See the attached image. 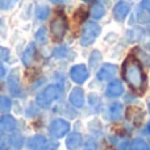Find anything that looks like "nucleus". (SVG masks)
<instances>
[{
	"instance_id": "nucleus-1",
	"label": "nucleus",
	"mask_w": 150,
	"mask_h": 150,
	"mask_svg": "<svg viewBox=\"0 0 150 150\" xmlns=\"http://www.w3.org/2000/svg\"><path fill=\"white\" fill-rule=\"evenodd\" d=\"M122 75L130 88L134 91H141L145 84V74L142 66L136 58L128 57L122 66Z\"/></svg>"
},
{
	"instance_id": "nucleus-2",
	"label": "nucleus",
	"mask_w": 150,
	"mask_h": 150,
	"mask_svg": "<svg viewBox=\"0 0 150 150\" xmlns=\"http://www.w3.org/2000/svg\"><path fill=\"white\" fill-rule=\"evenodd\" d=\"M100 33H101V28L98 23H95V21L86 23V25L83 26L82 36H80V45L84 47L92 45L96 41V38L100 36Z\"/></svg>"
},
{
	"instance_id": "nucleus-3",
	"label": "nucleus",
	"mask_w": 150,
	"mask_h": 150,
	"mask_svg": "<svg viewBox=\"0 0 150 150\" xmlns=\"http://www.w3.org/2000/svg\"><path fill=\"white\" fill-rule=\"evenodd\" d=\"M61 92H62V90H61L59 86L52 84V86H49V87H46L38 95L37 103L41 107H46V105H49V104H52L54 100H57V99L59 98Z\"/></svg>"
},
{
	"instance_id": "nucleus-4",
	"label": "nucleus",
	"mask_w": 150,
	"mask_h": 150,
	"mask_svg": "<svg viewBox=\"0 0 150 150\" xmlns=\"http://www.w3.org/2000/svg\"><path fill=\"white\" fill-rule=\"evenodd\" d=\"M66 30H67V21H66L65 16L58 15L53 18L52 24H50V32L52 36L55 41H61L65 37Z\"/></svg>"
},
{
	"instance_id": "nucleus-5",
	"label": "nucleus",
	"mask_w": 150,
	"mask_h": 150,
	"mask_svg": "<svg viewBox=\"0 0 150 150\" xmlns=\"http://www.w3.org/2000/svg\"><path fill=\"white\" fill-rule=\"evenodd\" d=\"M49 130H50V133H52V136H54V137H57V138H61L67 134V132L70 130V124H69L66 120L58 119V120H54V121L50 124Z\"/></svg>"
},
{
	"instance_id": "nucleus-6",
	"label": "nucleus",
	"mask_w": 150,
	"mask_h": 150,
	"mask_svg": "<svg viewBox=\"0 0 150 150\" xmlns=\"http://www.w3.org/2000/svg\"><path fill=\"white\" fill-rule=\"evenodd\" d=\"M70 78L73 79V82L82 84L86 80L88 79V70L86 67V65H75L73 66V69L70 70Z\"/></svg>"
},
{
	"instance_id": "nucleus-7",
	"label": "nucleus",
	"mask_w": 150,
	"mask_h": 150,
	"mask_svg": "<svg viewBox=\"0 0 150 150\" xmlns=\"http://www.w3.org/2000/svg\"><path fill=\"white\" fill-rule=\"evenodd\" d=\"M130 12V4L125 0H120L113 7V17L117 21H124Z\"/></svg>"
},
{
	"instance_id": "nucleus-8",
	"label": "nucleus",
	"mask_w": 150,
	"mask_h": 150,
	"mask_svg": "<svg viewBox=\"0 0 150 150\" xmlns=\"http://www.w3.org/2000/svg\"><path fill=\"white\" fill-rule=\"evenodd\" d=\"M116 74H117L116 66L112 65V63H104L100 70L98 71L96 76H98V79L100 80V82H107V80L113 79V78L116 76Z\"/></svg>"
},
{
	"instance_id": "nucleus-9",
	"label": "nucleus",
	"mask_w": 150,
	"mask_h": 150,
	"mask_svg": "<svg viewBox=\"0 0 150 150\" xmlns=\"http://www.w3.org/2000/svg\"><path fill=\"white\" fill-rule=\"evenodd\" d=\"M69 100L76 108H82L84 105V92L80 87H75L69 95Z\"/></svg>"
},
{
	"instance_id": "nucleus-10",
	"label": "nucleus",
	"mask_w": 150,
	"mask_h": 150,
	"mask_svg": "<svg viewBox=\"0 0 150 150\" xmlns=\"http://www.w3.org/2000/svg\"><path fill=\"white\" fill-rule=\"evenodd\" d=\"M107 95L109 98H119L120 95L124 93V86L120 80H112L108 86H107Z\"/></svg>"
},
{
	"instance_id": "nucleus-11",
	"label": "nucleus",
	"mask_w": 150,
	"mask_h": 150,
	"mask_svg": "<svg viewBox=\"0 0 150 150\" xmlns=\"http://www.w3.org/2000/svg\"><path fill=\"white\" fill-rule=\"evenodd\" d=\"M8 87L13 96H17L20 93V82H18V70H13L8 78Z\"/></svg>"
},
{
	"instance_id": "nucleus-12",
	"label": "nucleus",
	"mask_w": 150,
	"mask_h": 150,
	"mask_svg": "<svg viewBox=\"0 0 150 150\" xmlns=\"http://www.w3.org/2000/svg\"><path fill=\"white\" fill-rule=\"evenodd\" d=\"M109 117L113 121L122 119V115H124V105H122L120 101H113V103L109 105Z\"/></svg>"
},
{
	"instance_id": "nucleus-13",
	"label": "nucleus",
	"mask_w": 150,
	"mask_h": 150,
	"mask_svg": "<svg viewBox=\"0 0 150 150\" xmlns=\"http://www.w3.org/2000/svg\"><path fill=\"white\" fill-rule=\"evenodd\" d=\"M16 129V120L12 116H3L0 119V133H9Z\"/></svg>"
},
{
	"instance_id": "nucleus-14",
	"label": "nucleus",
	"mask_w": 150,
	"mask_h": 150,
	"mask_svg": "<svg viewBox=\"0 0 150 150\" xmlns=\"http://www.w3.org/2000/svg\"><path fill=\"white\" fill-rule=\"evenodd\" d=\"M29 148L32 150H46L47 149V141L44 136H34L29 140Z\"/></svg>"
},
{
	"instance_id": "nucleus-15",
	"label": "nucleus",
	"mask_w": 150,
	"mask_h": 150,
	"mask_svg": "<svg viewBox=\"0 0 150 150\" xmlns=\"http://www.w3.org/2000/svg\"><path fill=\"white\" fill-rule=\"evenodd\" d=\"M82 145V134L80 133H71L66 140V146L69 150H75Z\"/></svg>"
},
{
	"instance_id": "nucleus-16",
	"label": "nucleus",
	"mask_w": 150,
	"mask_h": 150,
	"mask_svg": "<svg viewBox=\"0 0 150 150\" xmlns=\"http://www.w3.org/2000/svg\"><path fill=\"white\" fill-rule=\"evenodd\" d=\"M90 15L95 20H100V18H103L105 16V8H104V5L101 3H95L90 9Z\"/></svg>"
},
{
	"instance_id": "nucleus-17",
	"label": "nucleus",
	"mask_w": 150,
	"mask_h": 150,
	"mask_svg": "<svg viewBox=\"0 0 150 150\" xmlns=\"http://www.w3.org/2000/svg\"><path fill=\"white\" fill-rule=\"evenodd\" d=\"M34 53H36V46H34V44H30L28 47H26V50L23 54L24 65H30L32 61H33V58H34Z\"/></svg>"
},
{
	"instance_id": "nucleus-18",
	"label": "nucleus",
	"mask_w": 150,
	"mask_h": 150,
	"mask_svg": "<svg viewBox=\"0 0 150 150\" xmlns=\"http://www.w3.org/2000/svg\"><path fill=\"white\" fill-rule=\"evenodd\" d=\"M132 150H150V148L144 138H134L132 142Z\"/></svg>"
},
{
	"instance_id": "nucleus-19",
	"label": "nucleus",
	"mask_w": 150,
	"mask_h": 150,
	"mask_svg": "<svg viewBox=\"0 0 150 150\" xmlns=\"http://www.w3.org/2000/svg\"><path fill=\"white\" fill-rule=\"evenodd\" d=\"M36 15H37V18H38V20H42V21L46 20L50 15L49 7H46V5H40L36 11Z\"/></svg>"
},
{
	"instance_id": "nucleus-20",
	"label": "nucleus",
	"mask_w": 150,
	"mask_h": 150,
	"mask_svg": "<svg viewBox=\"0 0 150 150\" xmlns=\"http://www.w3.org/2000/svg\"><path fill=\"white\" fill-rule=\"evenodd\" d=\"M11 105H12V103H11L9 99L5 98V96H0V113L8 112L11 109Z\"/></svg>"
},
{
	"instance_id": "nucleus-21",
	"label": "nucleus",
	"mask_w": 150,
	"mask_h": 150,
	"mask_svg": "<svg viewBox=\"0 0 150 150\" xmlns=\"http://www.w3.org/2000/svg\"><path fill=\"white\" fill-rule=\"evenodd\" d=\"M36 41L38 44H46L47 42V33L45 28H40L36 33Z\"/></svg>"
},
{
	"instance_id": "nucleus-22",
	"label": "nucleus",
	"mask_w": 150,
	"mask_h": 150,
	"mask_svg": "<svg viewBox=\"0 0 150 150\" xmlns=\"http://www.w3.org/2000/svg\"><path fill=\"white\" fill-rule=\"evenodd\" d=\"M101 61V54L100 52H98V50H93L92 53H91V57H90V65L91 67H96V66L99 65V62Z\"/></svg>"
},
{
	"instance_id": "nucleus-23",
	"label": "nucleus",
	"mask_w": 150,
	"mask_h": 150,
	"mask_svg": "<svg viewBox=\"0 0 150 150\" xmlns=\"http://www.w3.org/2000/svg\"><path fill=\"white\" fill-rule=\"evenodd\" d=\"M12 146V140L7 136H0V150H8Z\"/></svg>"
},
{
	"instance_id": "nucleus-24",
	"label": "nucleus",
	"mask_w": 150,
	"mask_h": 150,
	"mask_svg": "<svg viewBox=\"0 0 150 150\" xmlns=\"http://www.w3.org/2000/svg\"><path fill=\"white\" fill-rule=\"evenodd\" d=\"M128 148H129V141L127 138H117L116 141L117 150H128Z\"/></svg>"
},
{
	"instance_id": "nucleus-25",
	"label": "nucleus",
	"mask_w": 150,
	"mask_h": 150,
	"mask_svg": "<svg viewBox=\"0 0 150 150\" xmlns=\"http://www.w3.org/2000/svg\"><path fill=\"white\" fill-rule=\"evenodd\" d=\"M16 1H17V0H0V9L1 11L11 9V8H13Z\"/></svg>"
},
{
	"instance_id": "nucleus-26",
	"label": "nucleus",
	"mask_w": 150,
	"mask_h": 150,
	"mask_svg": "<svg viewBox=\"0 0 150 150\" xmlns=\"http://www.w3.org/2000/svg\"><path fill=\"white\" fill-rule=\"evenodd\" d=\"M9 58V50L7 47H1L0 46V59L1 61H7Z\"/></svg>"
},
{
	"instance_id": "nucleus-27",
	"label": "nucleus",
	"mask_w": 150,
	"mask_h": 150,
	"mask_svg": "<svg viewBox=\"0 0 150 150\" xmlns=\"http://www.w3.org/2000/svg\"><path fill=\"white\" fill-rule=\"evenodd\" d=\"M96 142L93 140H88L87 142H86V145H84V148H83V150H96Z\"/></svg>"
},
{
	"instance_id": "nucleus-28",
	"label": "nucleus",
	"mask_w": 150,
	"mask_h": 150,
	"mask_svg": "<svg viewBox=\"0 0 150 150\" xmlns=\"http://www.w3.org/2000/svg\"><path fill=\"white\" fill-rule=\"evenodd\" d=\"M66 54V47H58V50H55L54 55L55 57H65Z\"/></svg>"
},
{
	"instance_id": "nucleus-29",
	"label": "nucleus",
	"mask_w": 150,
	"mask_h": 150,
	"mask_svg": "<svg viewBox=\"0 0 150 150\" xmlns=\"http://www.w3.org/2000/svg\"><path fill=\"white\" fill-rule=\"evenodd\" d=\"M141 7L150 13V0H142V1H141Z\"/></svg>"
},
{
	"instance_id": "nucleus-30",
	"label": "nucleus",
	"mask_w": 150,
	"mask_h": 150,
	"mask_svg": "<svg viewBox=\"0 0 150 150\" xmlns=\"http://www.w3.org/2000/svg\"><path fill=\"white\" fill-rule=\"evenodd\" d=\"M53 4H63V3H67L69 0H50Z\"/></svg>"
},
{
	"instance_id": "nucleus-31",
	"label": "nucleus",
	"mask_w": 150,
	"mask_h": 150,
	"mask_svg": "<svg viewBox=\"0 0 150 150\" xmlns=\"http://www.w3.org/2000/svg\"><path fill=\"white\" fill-rule=\"evenodd\" d=\"M4 75H5V69L1 65H0V79H1V78L4 76Z\"/></svg>"
},
{
	"instance_id": "nucleus-32",
	"label": "nucleus",
	"mask_w": 150,
	"mask_h": 150,
	"mask_svg": "<svg viewBox=\"0 0 150 150\" xmlns=\"http://www.w3.org/2000/svg\"><path fill=\"white\" fill-rule=\"evenodd\" d=\"M145 133L150 136V121L148 122V124H146V127H145Z\"/></svg>"
},
{
	"instance_id": "nucleus-33",
	"label": "nucleus",
	"mask_w": 150,
	"mask_h": 150,
	"mask_svg": "<svg viewBox=\"0 0 150 150\" xmlns=\"http://www.w3.org/2000/svg\"><path fill=\"white\" fill-rule=\"evenodd\" d=\"M148 108H149V113H150V100H149V104H148Z\"/></svg>"
},
{
	"instance_id": "nucleus-34",
	"label": "nucleus",
	"mask_w": 150,
	"mask_h": 150,
	"mask_svg": "<svg viewBox=\"0 0 150 150\" xmlns=\"http://www.w3.org/2000/svg\"><path fill=\"white\" fill-rule=\"evenodd\" d=\"M83 1H91V0H83Z\"/></svg>"
},
{
	"instance_id": "nucleus-35",
	"label": "nucleus",
	"mask_w": 150,
	"mask_h": 150,
	"mask_svg": "<svg viewBox=\"0 0 150 150\" xmlns=\"http://www.w3.org/2000/svg\"><path fill=\"white\" fill-rule=\"evenodd\" d=\"M0 25H1V18H0Z\"/></svg>"
}]
</instances>
